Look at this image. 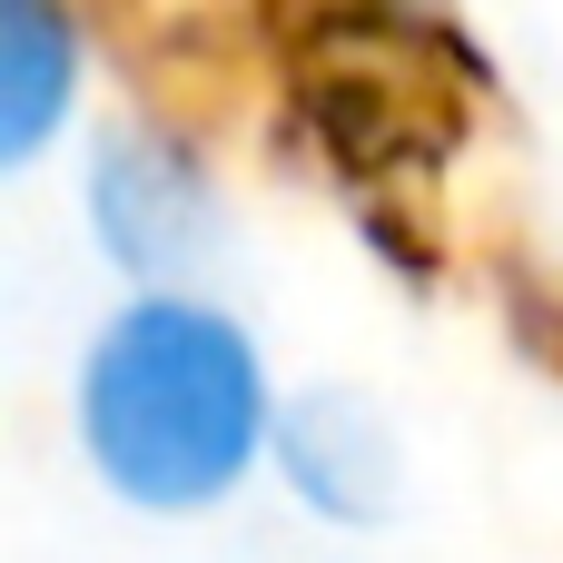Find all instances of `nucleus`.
Masks as SVG:
<instances>
[{"mask_svg": "<svg viewBox=\"0 0 563 563\" xmlns=\"http://www.w3.org/2000/svg\"><path fill=\"white\" fill-rule=\"evenodd\" d=\"M267 435H277L267 366L238 317L148 287L139 307H119L99 327V346L79 366V445L129 505L198 515L247 475V455Z\"/></svg>", "mask_w": 563, "mask_h": 563, "instance_id": "f257e3e1", "label": "nucleus"}, {"mask_svg": "<svg viewBox=\"0 0 563 563\" xmlns=\"http://www.w3.org/2000/svg\"><path fill=\"white\" fill-rule=\"evenodd\" d=\"M89 208H99V238L119 267L158 277H188L208 257V228H218V198L198 178V158L178 139H148V129H109L99 139V168H89Z\"/></svg>", "mask_w": 563, "mask_h": 563, "instance_id": "f03ea898", "label": "nucleus"}, {"mask_svg": "<svg viewBox=\"0 0 563 563\" xmlns=\"http://www.w3.org/2000/svg\"><path fill=\"white\" fill-rule=\"evenodd\" d=\"M277 455H287V475H297V495H307L317 515L376 525V515L396 505V435H386V416H376L366 396H346V386L297 396V406L277 416Z\"/></svg>", "mask_w": 563, "mask_h": 563, "instance_id": "7ed1b4c3", "label": "nucleus"}, {"mask_svg": "<svg viewBox=\"0 0 563 563\" xmlns=\"http://www.w3.org/2000/svg\"><path fill=\"white\" fill-rule=\"evenodd\" d=\"M69 99V30L40 0H0V148L30 158Z\"/></svg>", "mask_w": 563, "mask_h": 563, "instance_id": "20e7f679", "label": "nucleus"}]
</instances>
